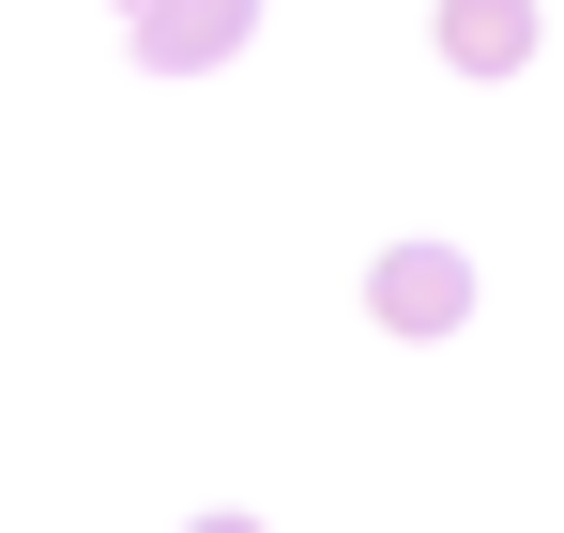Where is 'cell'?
<instances>
[{
	"instance_id": "1",
	"label": "cell",
	"mask_w": 564,
	"mask_h": 533,
	"mask_svg": "<svg viewBox=\"0 0 564 533\" xmlns=\"http://www.w3.org/2000/svg\"><path fill=\"white\" fill-rule=\"evenodd\" d=\"M367 320H381V336H458V320H473V260L427 244V229L381 244V260H367Z\"/></svg>"
},
{
	"instance_id": "5",
	"label": "cell",
	"mask_w": 564,
	"mask_h": 533,
	"mask_svg": "<svg viewBox=\"0 0 564 533\" xmlns=\"http://www.w3.org/2000/svg\"><path fill=\"white\" fill-rule=\"evenodd\" d=\"M122 15H153V0H122Z\"/></svg>"
},
{
	"instance_id": "4",
	"label": "cell",
	"mask_w": 564,
	"mask_h": 533,
	"mask_svg": "<svg viewBox=\"0 0 564 533\" xmlns=\"http://www.w3.org/2000/svg\"><path fill=\"white\" fill-rule=\"evenodd\" d=\"M184 533H275V519H245V503H214V519H184Z\"/></svg>"
},
{
	"instance_id": "3",
	"label": "cell",
	"mask_w": 564,
	"mask_h": 533,
	"mask_svg": "<svg viewBox=\"0 0 564 533\" xmlns=\"http://www.w3.org/2000/svg\"><path fill=\"white\" fill-rule=\"evenodd\" d=\"M427 46L458 77H519L534 62V0H427Z\"/></svg>"
},
{
	"instance_id": "2",
	"label": "cell",
	"mask_w": 564,
	"mask_h": 533,
	"mask_svg": "<svg viewBox=\"0 0 564 533\" xmlns=\"http://www.w3.org/2000/svg\"><path fill=\"white\" fill-rule=\"evenodd\" d=\"M260 46V0H153L138 15V77H214Z\"/></svg>"
}]
</instances>
